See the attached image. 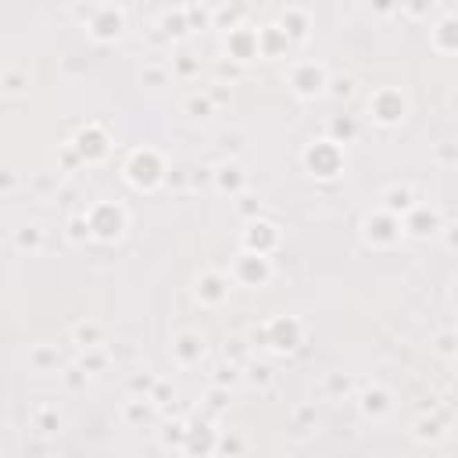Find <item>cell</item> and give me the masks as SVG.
Masks as SVG:
<instances>
[{
  "instance_id": "obj_1",
  "label": "cell",
  "mask_w": 458,
  "mask_h": 458,
  "mask_svg": "<svg viewBox=\"0 0 458 458\" xmlns=\"http://www.w3.org/2000/svg\"><path fill=\"white\" fill-rule=\"evenodd\" d=\"M304 165L311 169V176H319V179L340 176V169H344V151H340V143H337V140H315V143H308Z\"/></svg>"
},
{
  "instance_id": "obj_2",
  "label": "cell",
  "mask_w": 458,
  "mask_h": 458,
  "mask_svg": "<svg viewBox=\"0 0 458 458\" xmlns=\"http://www.w3.org/2000/svg\"><path fill=\"white\" fill-rule=\"evenodd\" d=\"M86 222H90V237L97 240H118L122 229H126V212L111 201H100L86 212Z\"/></svg>"
},
{
  "instance_id": "obj_3",
  "label": "cell",
  "mask_w": 458,
  "mask_h": 458,
  "mask_svg": "<svg viewBox=\"0 0 458 458\" xmlns=\"http://www.w3.org/2000/svg\"><path fill=\"white\" fill-rule=\"evenodd\" d=\"M161 176H165V165H161V158L154 151H136L129 158V165H126V179L133 186H140V190H151V186H158Z\"/></svg>"
},
{
  "instance_id": "obj_4",
  "label": "cell",
  "mask_w": 458,
  "mask_h": 458,
  "mask_svg": "<svg viewBox=\"0 0 458 458\" xmlns=\"http://www.w3.org/2000/svg\"><path fill=\"white\" fill-rule=\"evenodd\" d=\"M301 344V322L297 319H286V315H280V319H273L265 326V347H273V351H280V355H286V351H294Z\"/></svg>"
},
{
  "instance_id": "obj_5",
  "label": "cell",
  "mask_w": 458,
  "mask_h": 458,
  "mask_svg": "<svg viewBox=\"0 0 458 458\" xmlns=\"http://www.w3.org/2000/svg\"><path fill=\"white\" fill-rule=\"evenodd\" d=\"M290 86H294L297 97H319L329 86L326 68L315 65V61H304V65H297L294 72H290Z\"/></svg>"
},
{
  "instance_id": "obj_6",
  "label": "cell",
  "mask_w": 458,
  "mask_h": 458,
  "mask_svg": "<svg viewBox=\"0 0 458 458\" xmlns=\"http://www.w3.org/2000/svg\"><path fill=\"white\" fill-rule=\"evenodd\" d=\"M369 111L376 122H383V126H394V122L405 118V97L398 90H380L369 97Z\"/></svg>"
},
{
  "instance_id": "obj_7",
  "label": "cell",
  "mask_w": 458,
  "mask_h": 458,
  "mask_svg": "<svg viewBox=\"0 0 458 458\" xmlns=\"http://www.w3.org/2000/svg\"><path fill=\"white\" fill-rule=\"evenodd\" d=\"M233 276H237V283H244V286H262V283H268L273 268H268V258H265V255L247 251V255H240V258H237Z\"/></svg>"
},
{
  "instance_id": "obj_8",
  "label": "cell",
  "mask_w": 458,
  "mask_h": 458,
  "mask_svg": "<svg viewBox=\"0 0 458 458\" xmlns=\"http://www.w3.org/2000/svg\"><path fill=\"white\" fill-rule=\"evenodd\" d=\"M401 237V219L398 215H390V212H376V215H369L365 219V240L369 244H394Z\"/></svg>"
},
{
  "instance_id": "obj_9",
  "label": "cell",
  "mask_w": 458,
  "mask_h": 458,
  "mask_svg": "<svg viewBox=\"0 0 458 458\" xmlns=\"http://www.w3.org/2000/svg\"><path fill=\"white\" fill-rule=\"evenodd\" d=\"M276 244H280V229L273 222L255 219L251 226L244 229V247H247V251H255V255H268Z\"/></svg>"
},
{
  "instance_id": "obj_10",
  "label": "cell",
  "mask_w": 458,
  "mask_h": 458,
  "mask_svg": "<svg viewBox=\"0 0 458 458\" xmlns=\"http://www.w3.org/2000/svg\"><path fill=\"white\" fill-rule=\"evenodd\" d=\"M90 29L97 39H118L122 29H126V15L118 8H100L93 18H90Z\"/></svg>"
},
{
  "instance_id": "obj_11",
  "label": "cell",
  "mask_w": 458,
  "mask_h": 458,
  "mask_svg": "<svg viewBox=\"0 0 458 458\" xmlns=\"http://www.w3.org/2000/svg\"><path fill=\"white\" fill-rule=\"evenodd\" d=\"M75 151L86 158V161H97L108 154V133H104L100 126H86L79 136H75Z\"/></svg>"
},
{
  "instance_id": "obj_12",
  "label": "cell",
  "mask_w": 458,
  "mask_h": 458,
  "mask_svg": "<svg viewBox=\"0 0 458 458\" xmlns=\"http://www.w3.org/2000/svg\"><path fill=\"white\" fill-rule=\"evenodd\" d=\"M172 355H176L183 365H197V362L204 358V337H201V333H194V329L179 333V337L172 340Z\"/></svg>"
},
{
  "instance_id": "obj_13",
  "label": "cell",
  "mask_w": 458,
  "mask_h": 458,
  "mask_svg": "<svg viewBox=\"0 0 458 458\" xmlns=\"http://www.w3.org/2000/svg\"><path fill=\"white\" fill-rule=\"evenodd\" d=\"M215 441H219V433L208 426V423H194V426H186V444L183 451H190V455H212L215 451Z\"/></svg>"
},
{
  "instance_id": "obj_14",
  "label": "cell",
  "mask_w": 458,
  "mask_h": 458,
  "mask_svg": "<svg viewBox=\"0 0 458 458\" xmlns=\"http://www.w3.org/2000/svg\"><path fill=\"white\" fill-rule=\"evenodd\" d=\"M362 415L365 419H383V415L390 412V390H383V387H369V390H362Z\"/></svg>"
},
{
  "instance_id": "obj_15",
  "label": "cell",
  "mask_w": 458,
  "mask_h": 458,
  "mask_svg": "<svg viewBox=\"0 0 458 458\" xmlns=\"http://www.w3.org/2000/svg\"><path fill=\"white\" fill-rule=\"evenodd\" d=\"M154 401L143 394V398H129L126 401V408H122V419H126L129 426H147V423H154Z\"/></svg>"
},
{
  "instance_id": "obj_16",
  "label": "cell",
  "mask_w": 458,
  "mask_h": 458,
  "mask_svg": "<svg viewBox=\"0 0 458 458\" xmlns=\"http://www.w3.org/2000/svg\"><path fill=\"white\" fill-rule=\"evenodd\" d=\"M229 54H233L237 61H251V57H258V33H251V29H237V33H229Z\"/></svg>"
},
{
  "instance_id": "obj_17",
  "label": "cell",
  "mask_w": 458,
  "mask_h": 458,
  "mask_svg": "<svg viewBox=\"0 0 458 458\" xmlns=\"http://www.w3.org/2000/svg\"><path fill=\"white\" fill-rule=\"evenodd\" d=\"M286 47H290V39H286V33H283L280 26H268V29L258 33V54L276 57V54H283Z\"/></svg>"
},
{
  "instance_id": "obj_18",
  "label": "cell",
  "mask_w": 458,
  "mask_h": 458,
  "mask_svg": "<svg viewBox=\"0 0 458 458\" xmlns=\"http://www.w3.org/2000/svg\"><path fill=\"white\" fill-rule=\"evenodd\" d=\"M197 297H201L204 304H219V301L226 297V276L204 273V276L197 280Z\"/></svg>"
},
{
  "instance_id": "obj_19",
  "label": "cell",
  "mask_w": 458,
  "mask_h": 458,
  "mask_svg": "<svg viewBox=\"0 0 458 458\" xmlns=\"http://www.w3.org/2000/svg\"><path fill=\"white\" fill-rule=\"evenodd\" d=\"M215 183H219V190L222 194H240V186H244V169L240 165H219L215 169Z\"/></svg>"
},
{
  "instance_id": "obj_20",
  "label": "cell",
  "mask_w": 458,
  "mask_h": 458,
  "mask_svg": "<svg viewBox=\"0 0 458 458\" xmlns=\"http://www.w3.org/2000/svg\"><path fill=\"white\" fill-rule=\"evenodd\" d=\"M408 208H412V190H408V186H390V190L383 194V212L408 215Z\"/></svg>"
},
{
  "instance_id": "obj_21",
  "label": "cell",
  "mask_w": 458,
  "mask_h": 458,
  "mask_svg": "<svg viewBox=\"0 0 458 458\" xmlns=\"http://www.w3.org/2000/svg\"><path fill=\"white\" fill-rule=\"evenodd\" d=\"M158 441L165 451H183L186 444V423H165L161 433H158Z\"/></svg>"
},
{
  "instance_id": "obj_22",
  "label": "cell",
  "mask_w": 458,
  "mask_h": 458,
  "mask_svg": "<svg viewBox=\"0 0 458 458\" xmlns=\"http://www.w3.org/2000/svg\"><path fill=\"white\" fill-rule=\"evenodd\" d=\"M33 423H36L39 433L54 437V433H61V412L51 408V405H44V408H36V412H33Z\"/></svg>"
},
{
  "instance_id": "obj_23",
  "label": "cell",
  "mask_w": 458,
  "mask_h": 458,
  "mask_svg": "<svg viewBox=\"0 0 458 458\" xmlns=\"http://www.w3.org/2000/svg\"><path fill=\"white\" fill-rule=\"evenodd\" d=\"M408 229L415 237H430L433 233V226H437V215L433 212H426V208H408Z\"/></svg>"
},
{
  "instance_id": "obj_24",
  "label": "cell",
  "mask_w": 458,
  "mask_h": 458,
  "mask_svg": "<svg viewBox=\"0 0 458 458\" xmlns=\"http://www.w3.org/2000/svg\"><path fill=\"white\" fill-rule=\"evenodd\" d=\"M283 33H286V39H304L308 36V18L297 11V8H290L286 15H283V26H280Z\"/></svg>"
},
{
  "instance_id": "obj_25",
  "label": "cell",
  "mask_w": 458,
  "mask_h": 458,
  "mask_svg": "<svg viewBox=\"0 0 458 458\" xmlns=\"http://www.w3.org/2000/svg\"><path fill=\"white\" fill-rule=\"evenodd\" d=\"M441 437H444V430H441L437 419H419L415 423V441L419 444H433V441H441Z\"/></svg>"
},
{
  "instance_id": "obj_26",
  "label": "cell",
  "mask_w": 458,
  "mask_h": 458,
  "mask_svg": "<svg viewBox=\"0 0 458 458\" xmlns=\"http://www.w3.org/2000/svg\"><path fill=\"white\" fill-rule=\"evenodd\" d=\"M75 340H79L82 347H97V344H100V326H97V322H79V326H75Z\"/></svg>"
},
{
  "instance_id": "obj_27",
  "label": "cell",
  "mask_w": 458,
  "mask_h": 458,
  "mask_svg": "<svg viewBox=\"0 0 458 458\" xmlns=\"http://www.w3.org/2000/svg\"><path fill=\"white\" fill-rule=\"evenodd\" d=\"M39 244H44V233H39L36 226H26L22 233H18V247H22V251H39Z\"/></svg>"
},
{
  "instance_id": "obj_28",
  "label": "cell",
  "mask_w": 458,
  "mask_h": 458,
  "mask_svg": "<svg viewBox=\"0 0 458 458\" xmlns=\"http://www.w3.org/2000/svg\"><path fill=\"white\" fill-rule=\"evenodd\" d=\"M333 136L329 140H337V143H347L351 136H355V122H351V118H333Z\"/></svg>"
},
{
  "instance_id": "obj_29",
  "label": "cell",
  "mask_w": 458,
  "mask_h": 458,
  "mask_svg": "<svg viewBox=\"0 0 458 458\" xmlns=\"http://www.w3.org/2000/svg\"><path fill=\"white\" fill-rule=\"evenodd\" d=\"M247 444H244V437H233V433H229V437H219V441H215V451H222V455H240Z\"/></svg>"
},
{
  "instance_id": "obj_30",
  "label": "cell",
  "mask_w": 458,
  "mask_h": 458,
  "mask_svg": "<svg viewBox=\"0 0 458 458\" xmlns=\"http://www.w3.org/2000/svg\"><path fill=\"white\" fill-rule=\"evenodd\" d=\"M161 26H165V33H169V36H183L186 29H190V26H186V22H183V11H176V15L169 11V15H165V18H161Z\"/></svg>"
},
{
  "instance_id": "obj_31",
  "label": "cell",
  "mask_w": 458,
  "mask_h": 458,
  "mask_svg": "<svg viewBox=\"0 0 458 458\" xmlns=\"http://www.w3.org/2000/svg\"><path fill=\"white\" fill-rule=\"evenodd\" d=\"M237 380H240V372H237V365H233V362L215 369V387H233Z\"/></svg>"
},
{
  "instance_id": "obj_32",
  "label": "cell",
  "mask_w": 458,
  "mask_h": 458,
  "mask_svg": "<svg viewBox=\"0 0 458 458\" xmlns=\"http://www.w3.org/2000/svg\"><path fill=\"white\" fill-rule=\"evenodd\" d=\"M0 86H4L8 93H22L26 90V75L22 72H8L4 79H0Z\"/></svg>"
},
{
  "instance_id": "obj_33",
  "label": "cell",
  "mask_w": 458,
  "mask_h": 458,
  "mask_svg": "<svg viewBox=\"0 0 458 458\" xmlns=\"http://www.w3.org/2000/svg\"><path fill=\"white\" fill-rule=\"evenodd\" d=\"M247 380H251L255 387H268V383H273V369H268V365H255Z\"/></svg>"
},
{
  "instance_id": "obj_34",
  "label": "cell",
  "mask_w": 458,
  "mask_h": 458,
  "mask_svg": "<svg viewBox=\"0 0 458 458\" xmlns=\"http://www.w3.org/2000/svg\"><path fill=\"white\" fill-rule=\"evenodd\" d=\"M208 405H212L215 412L226 408V405H229V390H226V387H212V394H208Z\"/></svg>"
},
{
  "instance_id": "obj_35",
  "label": "cell",
  "mask_w": 458,
  "mask_h": 458,
  "mask_svg": "<svg viewBox=\"0 0 458 458\" xmlns=\"http://www.w3.org/2000/svg\"><path fill=\"white\" fill-rule=\"evenodd\" d=\"M104 365H108V358H104V355H82V369L79 372H100Z\"/></svg>"
},
{
  "instance_id": "obj_36",
  "label": "cell",
  "mask_w": 458,
  "mask_h": 458,
  "mask_svg": "<svg viewBox=\"0 0 458 458\" xmlns=\"http://www.w3.org/2000/svg\"><path fill=\"white\" fill-rule=\"evenodd\" d=\"M326 390H329V394H347V390H351V380H347V376H329V380H326Z\"/></svg>"
},
{
  "instance_id": "obj_37",
  "label": "cell",
  "mask_w": 458,
  "mask_h": 458,
  "mask_svg": "<svg viewBox=\"0 0 458 458\" xmlns=\"http://www.w3.org/2000/svg\"><path fill=\"white\" fill-rule=\"evenodd\" d=\"M186 108L194 111V118H208V111H212V104H208L204 97H194L190 104H186Z\"/></svg>"
},
{
  "instance_id": "obj_38",
  "label": "cell",
  "mask_w": 458,
  "mask_h": 458,
  "mask_svg": "<svg viewBox=\"0 0 458 458\" xmlns=\"http://www.w3.org/2000/svg\"><path fill=\"white\" fill-rule=\"evenodd\" d=\"M151 387H154L151 376H136V380H133V390H136V394H151Z\"/></svg>"
},
{
  "instance_id": "obj_39",
  "label": "cell",
  "mask_w": 458,
  "mask_h": 458,
  "mask_svg": "<svg viewBox=\"0 0 458 458\" xmlns=\"http://www.w3.org/2000/svg\"><path fill=\"white\" fill-rule=\"evenodd\" d=\"M33 362H36V365H54V362H57V355H54V351H36Z\"/></svg>"
},
{
  "instance_id": "obj_40",
  "label": "cell",
  "mask_w": 458,
  "mask_h": 458,
  "mask_svg": "<svg viewBox=\"0 0 458 458\" xmlns=\"http://www.w3.org/2000/svg\"><path fill=\"white\" fill-rule=\"evenodd\" d=\"M311 419H315V412H311V408H301V412H297V430H301L304 423H311Z\"/></svg>"
},
{
  "instance_id": "obj_41",
  "label": "cell",
  "mask_w": 458,
  "mask_h": 458,
  "mask_svg": "<svg viewBox=\"0 0 458 458\" xmlns=\"http://www.w3.org/2000/svg\"><path fill=\"white\" fill-rule=\"evenodd\" d=\"M337 97H351V79H344V82H337V90H333Z\"/></svg>"
},
{
  "instance_id": "obj_42",
  "label": "cell",
  "mask_w": 458,
  "mask_h": 458,
  "mask_svg": "<svg viewBox=\"0 0 458 458\" xmlns=\"http://www.w3.org/2000/svg\"><path fill=\"white\" fill-rule=\"evenodd\" d=\"M240 212H244V215H255V201H251V197H244V204H240Z\"/></svg>"
},
{
  "instance_id": "obj_43",
  "label": "cell",
  "mask_w": 458,
  "mask_h": 458,
  "mask_svg": "<svg viewBox=\"0 0 458 458\" xmlns=\"http://www.w3.org/2000/svg\"><path fill=\"white\" fill-rule=\"evenodd\" d=\"M426 11V0H412V15H423Z\"/></svg>"
},
{
  "instance_id": "obj_44",
  "label": "cell",
  "mask_w": 458,
  "mask_h": 458,
  "mask_svg": "<svg viewBox=\"0 0 458 458\" xmlns=\"http://www.w3.org/2000/svg\"><path fill=\"white\" fill-rule=\"evenodd\" d=\"M11 186H15V179H11V176H0V190H11Z\"/></svg>"
}]
</instances>
